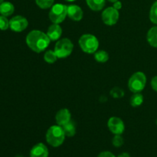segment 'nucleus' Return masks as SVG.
<instances>
[{
    "mask_svg": "<svg viewBox=\"0 0 157 157\" xmlns=\"http://www.w3.org/2000/svg\"><path fill=\"white\" fill-rule=\"evenodd\" d=\"M15 157H21V156H15Z\"/></svg>",
    "mask_w": 157,
    "mask_h": 157,
    "instance_id": "nucleus-33",
    "label": "nucleus"
},
{
    "mask_svg": "<svg viewBox=\"0 0 157 157\" xmlns=\"http://www.w3.org/2000/svg\"><path fill=\"white\" fill-rule=\"evenodd\" d=\"M67 6L64 4L57 3L53 5L51 7V10L48 14L51 21L55 24H60L62 22L67 15Z\"/></svg>",
    "mask_w": 157,
    "mask_h": 157,
    "instance_id": "nucleus-5",
    "label": "nucleus"
},
{
    "mask_svg": "<svg viewBox=\"0 0 157 157\" xmlns=\"http://www.w3.org/2000/svg\"><path fill=\"white\" fill-rule=\"evenodd\" d=\"M62 128L66 136L72 137L76 133V126H75V123L71 121H69L67 124H64V126H62Z\"/></svg>",
    "mask_w": 157,
    "mask_h": 157,
    "instance_id": "nucleus-17",
    "label": "nucleus"
},
{
    "mask_svg": "<svg viewBox=\"0 0 157 157\" xmlns=\"http://www.w3.org/2000/svg\"><path fill=\"white\" fill-rule=\"evenodd\" d=\"M78 43L81 50L87 54L95 53L99 47V41L96 36L91 34H84L81 35Z\"/></svg>",
    "mask_w": 157,
    "mask_h": 157,
    "instance_id": "nucleus-3",
    "label": "nucleus"
},
{
    "mask_svg": "<svg viewBox=\"0 0 157 157\" xmlns=\"http://www.w3.org/2000/svg\"><path fill=\"white\" fill-rule=\"evenodd\" d=\"M29 25V21L21 15H16L14 16L9 20V28L11 30L15 32H23L27 29Z\"/></svg>",
    "mask_w": 157,
    "mask_h": 157,
    "instance_id": "nucleus-8",
    "label": "nucleus"
},
{
    "mask_svg": "<svg viewBox=\"0 0 157 157\" xmlns=\"http://www.w3.org/2000/svg\"><path fill=\"white\" fill-rule=\"evenodd\" d=\"M9 28V21L4 15H0V30L6 31Z\"/></svg>",
    "mask_w": 157,
    "mask_h": 157,
    "instance_id": "nucleus-23",
    "label": "nucleus"
},
{
    "mask_svg": "<svg viewBox=\"0 0 157 157\" xmlns=\"http://www.w3.org/2000/svg\"><path fill=\"white\" fill-rule=\"evenodd\" d=\"M107 127L110 131L114 135H121L125 130L124 121L117 117H112L108 120Z\"/></svg>",
    "mask_w": 157,
    "mask_h": 157,
    "instance_id": "nucleus-9",
    "label": "nucleus"
},
{
    "mask_svg": "<svg viewBox=\"0 0 157 157\" xmlns=\"http://www.w3.org/2000/svg\"><path fill=\"white\" fill-rule=\"evenodd\" d=\"M113 7L115 8L116 9H117V10H120V9H121V8H122V2L118 0V1L113 2Z\"/></svg>",
    "mask_w": 157,
    "mask_h": 157,
    "instance_id": "nucleus-28",
    "label": "nucleus"
},
{
    "mask_svg": "<svg viewBox=\"0 0 157 157\" xmlns=\"http://www.w3.org/2000/svg\"><path fill=\"white\" fill-rule=\"evenodd\" d=\"M58 56H57L56 53L55 51L48 50L44 53V60L48 64H53L58 59Z\"/></svg>",
    "mask_w": 157,
    "mask_h": 157,
    "instance_id": "nucleus-20",
    "label": "nucleus"
},
{
    "mask_svg": "<svg viewBox=\"0 0 157 157\" xmlns=\"http://www.w3.org/2000/svg\"><path fill=\"white\" fill-rule=\"evenodd\" d=\"M64 1L69 2H75V1H76V0H64Z\"/></svg>",
    "mask_w": 157,
    "mask_h": 157,
    "instance_id": "nucleus-30",
    "label": "nucleus"
},
{
    "mask_svg": "<svg viewBox=\"0 0 157 157\" xmlns=\"http://www.w3.org/2000/svg\"><path fill=\"white\" fill-rule=\"evenodd\" d=\"M15 11V7L13 4L9 2H3L0 4V14L2 15L8 17L12 15Z\"/></svg>",
    "mask_w": 157,
    "mask_h": 157,
    "instance_id": "nucleus-14",
    "label": "nucleus"
},
{
    "mask_svg": "<svg viewBox=\"0 0 157 157\" xmlns=\"http://www.w3.org/2000/svg\"><path fill=\"white\" fill-rule=\"evenodd\" d=\"M65 133L61 126L53 125L48 128L46 133V141L53 147H58L64 143Z\"/></svg>",
    "mask_w": 157,
    "mask_h": 157,
    "instance_id": "nucleus-2",
    "label": "nucleus"
},
{
    "mask_svg": "<svg viewBox=\"0 0 157 157\" xmlns=\"http://www.w3.org/2000/svg\"><path fill=\"white\" fill-rule=\"evenodd\" d=\"M71 112L66 108L59 110L55 115V121H56L57 124L61 127L71 121Z\"/></svg>",
    "mask_w": 157,
    "mask_h": 157,
    "instance_id": "nucleus-12",
    "label": "nucleus"
},
{
    "mask_svg": "<svg viewBox=\"0 0 157 157\" xmlns=\"http://www.w3.org/2000/svg\"><path fill=\"white\" fill-rule=\"evenodd\" d=\"M94 59L98 62L105 63L109 60V55L106 51H97L94 53Z\"/></svg>",
    "mask_w": 157,
    "mask_h": 157,
    "instance_id": "nucleus-19",
    "label": "nucleus"
},
{
    "mask_svg": "<svg viewBox=\"0 0 157 157\" xmlns=\"http://www.w3.org/2000/svg\"><path fill=\"white\" fill-rule=\"evenodd\" d=\"M147 84V77L144 72L137 71L133 74L128 81V87L133 93H140Z\"/></svg>",
    "mask_w": 157,
    "mask_h": 157,
    "instance_id": "nucleus-4",
    "label": "nucleus"
},
{
    "mask_svg": "<svg viewBox=\"0 0 157 157\" xmlns=\"http://www.w3.org/2000/svg\"><path fill=\"white\" fill-rule=\"evenodd\" d=\"M3 2H4V0H0V4H1V3H2Z\"/></svg>",
    "mask_w": 157,
    "mask_h": 157,
    "instance_id": "nucleus-32",
    "label": "nucleus"
},
{
    "mask_svg": "<svg viewBox=\"0 0 157 157\" xmlns=\"http://www.w3.org/2000/svg\"><path fill=\"white\" fill-rule=\"evenodd\" d=\"M86 2L88 7L95 12L102 10L106 3V0H86Z\"/></svg>",
    "mask_w": 157,
    "mask_h": 157,
    "instance_id": "nucleus-16",
    "label": "nucleus"
},
{
    "mask_svg": "<svg viewBox=\"0 0 157 157\" xmlns=\"http://www.w3.org/2000/svg\"><path fill=\"white\" fill-rule=\"evenodd\" d=\"M110 95L113 98H121L124 96V91L123 89L119 88V87H114L110 91Z\"/></svg>",
    "mask_w": 157,
    "mask_h": 157,
    "instance_id": "nucleus-24",
    "label": "nucleus"
},
{
    "mask_svg": "<svg viewBox=\"0 0 157 157\" xmlns=\"http://www.w3.org/2000/svg\"><path fill=\"white\" fill-rule=\"evenodd\" d=\"M35 3L39 8L42 9H47L54 5L55 0H35Z\"/></svg>",
    "mask_w": 157,
    "mask_h": 157,
    "instance_id": "nucleus-21",
    "label": "nucleus"
},
{
    "mask_svg": "<svg viewBox=\"0 0 157 157\" xmlns=\"http://www.w3.org/2000/svg\"><path fill=\"white\" fill-rule=\"evenodd\" d=\"M147 41L153 48H157V26L152 27L147 32Z\"/></svg>",
    "mask_w": 157,
    "mask_h": 157,
    "instance_id": "nucleus-15",
    "label": "nucleus"
},
{
    "mask_svg": "<svg viewBox=\"0 0 157 157\" xmlns=\"http://www.w3.org/2000/svg\"><path fill=\"white\" fill-rule=\"evenodd\" d=\"M112 144L115 147H122L124 144V139L121 135H114L113 140H112Z\"/></svg>",
    "mask_w": 157,
    "mask_h": 157,
    "instance_id": "nucleus-25",
    "label": "nucleus"
},
{
    "mask_svg": "<svg viewBox=\"0 0 157 157\" xmlns=\"http://www.w3.org/2000/svg\"><path fill=\"white\" fill-rule=\"evenodd\" d=\"M117 157H130V154L127 153H121V154L118 155Z\"/></svg>",
    "mask_w": 157,
    "mask_h": 157,
    "instance_id": "nucleus-29",
    "label": "nucleus"
},
{
    "mask_svg": "<svg viewBox=\"0 0 157 157\" xmlns=\"http://www.w3.org/2000/svg\"><path fill=\"white\" fill-rule=\"evenodd\" d=\"M151 87L153 90L157 92V76L153 77L151 80Z\"/></svg>",
    "mask_w": 157,
    "mask_h": 157,
    "instance_id": "nucleus-27",
    "label": "nucleus"
},
{
    "mask_svg": "<svg viewBox=\"0 0 157 157\" xmlns=\"http://www.w3.org/2000/svg\"><path fill=\"white\" fill-rule=\"evenodd\" d=\"M143 103H144V96L140 93H134V94L130 98V104L133 107H139Z\"/></svg>",
    "mask_w": 157,
    "mask_h": 157,
    "instance_id": "nucleus-18",
    "label": "nucleus"
},
{
    "mask_svg": "<svg viewBox=\"0 0 157 157\" xmlns=\"http://www.w3.org/2000/svg\"><path fill=\"white\" fill-rule=\"evenodd\" d=\"M47 34L39 30H32L26 36V44L29 48L37 53L44 52L50 44Z\"/></svg>",
    "mask_w": 157,
    "mask_h": 157,
    "instance_id": "nucleus-1",
    "label": "nucleus"
},
{
    "mask_svg": "<svg viewBox=\"0 0 157 157\" xmlns=\"http://www.w3.org/2000/svg\"><path fill=\"white\" fill-rule=\"evenodd\" d=\"M47 35L51 41H57L61 38L62 35V29L59 24H53L48 27L47 30Z\"/></svg>",
    "mask_w": 157,
    "mask_h": 157,
    "instance_id": "nucleus-13",
    "label": "nucleus"
},
{
    "mask_svg": "<svg viewBox=\"0 0 157 157\" xmlns=\"http://www.w3.org/2000/svg\"><path fill=\"white\" fill-rule=\"evenodd\" d=\"M67 16L74 21H81L84 15L81 8L77 5H70L67 6Z\"/></svg>",
    "mask_w": 157,
    "mask_h": 157,
    "instance_id": "nucleus-10",
    "label": "nucleus"
},
{
    "mask_svg": "<svg viewBox=\"0 0 157 157\" xmlns=\"http://www.w3.org/2000/svg\"><path fill=\"white\" fill-rule=\"evenodd\" d=\"M74 44L68 38H62L58 40L55 44V52L58 58H64L68 57L72 53Z\"/></svg>",
    "mask_w": 157,
    "mask_h": 157,
    "instance_id": "nucleus-6",
    "label": "nucleus"
},
{
    "mask_svg": "<svg viewBox=\"0 0 157 157\" xmlns=\"http://www.w3.org/2000/svg\"><path fill=\"white\" fill-rule=\"evenodd\" d=\"M109 2H117V1H118V0H108Z\"/></svg>",
    "mask_w": 157,
    "mask_h": 157,
    "instance_id": "nucleus-31",
    "label": "nucleus"
},
{
    "mask_svg": "<svg viewBox=\"0 0 157 157\" xmlns=\"http://www.w3.org/2000/svg\"><path fill=\"white\" fill-rule=\"evenodd\" d=\"M150 19L153 24L157 25V1L155 2L150 8Z\"/></svg>",
    "mask_w": 157,
    "mask_h": 157,
    "instance_id": "nucleus-22",
    "label": "nucleus"
},
{
    "mask_svg": "<svg viewBox=\"0 0 157 157\" xmlns=\"http://www.w3.org/2000/svg\"><path fill=\"white\" fill-rule=\"evenodd\" d=\"M120 14L117 9L113 7H108L103 11L101 18L104 23L107 25L112 26L117 24L119 20Z\"/></svg>",
    "mask_w": 157,
    "mask_h": 157,
    "instance_id": "nucleus-7",
    "label": "nucleus"
},
{
    "mask_svg": "<svg viewBox=\"0 0 157 157\" xmlns=\"http://www.w3.org/2000/svg\"><path fill=\"white\" fill-rule=\"evenodd\" d=\"M48 149L42 143L35 144L30 151V157H48Z\"/></svg>",
    "mask_w": 157,
    "mask_h": 157,
    "instance_id": "nucleus-11",
    "label": "nucleus"
},
{
    "mask_svg": "<svg viewBox=\"0 0 157 157\" xmlns=\"http://www.w3.org/2000/svg\"><path fill=\"white\" fill-rule=\"evenodd\" d=\"M98 157H116L113 155V153H112L110 151H104L101 152Z\"/></svg>",
    "mask_w": 157,
    "mask_h": 157,
    "instance_id": "nucleus-26",
    "label": "nucleus"
}]
</instances>
